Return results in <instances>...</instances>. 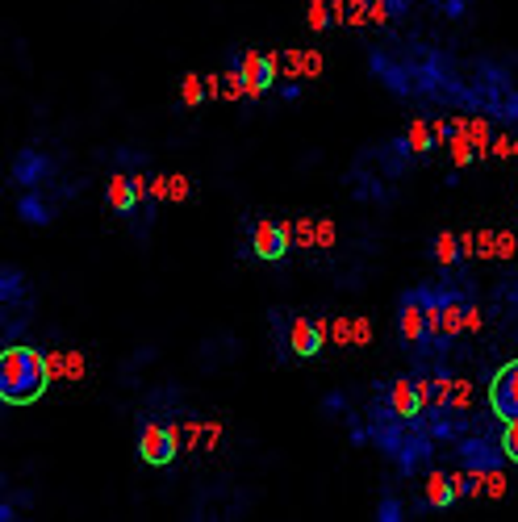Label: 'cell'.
<instances>
[{
	"mask_svg": "<svg viewBox=\"0 0 518 522\" xmlns=\"http://www.w3.org/2000/svg\"><path fill=\"white\" fill-rule=\"evenodd\" d=\"M17 218L26 226H51L55 222V209L38 197V188H26V193L17 197Z\"/></svg>",
	"mask_w": 518,
	"mask_h": 522,
	"instance_id": "cell-17",
	"label": "cell"
},
{
	"mask_svg": "<svg viewBox=\"0 0 518 522\" xmlns=\"http://www.w3.org/2000/svg\"><path fill=\"white\" fill-rule=\"evenodd\" d=\"M447 410H452V414H468V410H473V385L460 381V376L452 381V397H447Z\"/></svg>",
	"mask_w": 518,
	"mask_h": 522,
	"instance_id": "cell-26",
	"label": "cell"
},
{
	"mask_svg": "<svg viewBox=\"0 0 518 522\" xmlns=\"http://www.w3.org/2000/svg\"><path fill=\"white\" fill-rule=\"evenodd\" d=\"M481 485H485V497H506V472H502V468L485 472Z\"/></svg>",
	"mask_w": 518,
	"mask_h": 522,
	"instance_id": "cell-32",
	"label": "cell"
},
{
	"mask_svg": "<svg viewBox=\"0 0 518 522\" xmlns=\"http://www.w3.org/2000/svg\"><path fill=\"white\" fill-rule=\"evenodd\" d=\"M431 255H435V264L439 268H460V259H464V247H460V234H452V230H439L435 239H431Z\"/></svg>",
	"mask_w": 518,
	"mask_h": 522,
	"instance_id": "cell-19",
	"label": "cell"
},
{
	"mask_svg": "<svg viewBox=\"0 0 518 522\" xmlns=\"http://www.w3.org/2000/svg\"><path fill=\"white\" fill-rule=\"evenodd\" d=\"M502 117L510 126H518V92H506V101H502Z\"/></svg>",
	"mask_w": 518,
	"mask_h": 522,
	"instance_id": "cell-37",
	"label": "cell"
},
{
	"mask_svg": "<svg viewBox=\"0 0 518 522\" xmlns=\"http://www.w3.org/2000/svg\"><path fill=\"white\" fill-rule=\"evenodd\" d=\"M510 159H518V134H514V155H510Z\"/></svg>",
	"mask_w": 518,
	"mask_h": 522,
	"instance_id": "cell-40",
	"label": "cell"
},
{
	"mask_svg": "<svg viewBox=\"0 0 518 522\" xmlns=\"http://www.w3.org/2000/svg\"><path fill=\"white\" fill-rule=\"evenodd\" d=\"M305 21H310V30H314V34L331 30V26H335V9H331V0H310V5H305Z\"/></svg>",
	"mask_w": 518,
	"mask_h": 522,
	"instance_id": "cell-22",
	"label": "cell"
},
{
	"mask_svg": "<svg viewBox=\"0 0 518 522\" xmlns=\"http://www.w3.org/2000/svg\"><path fill=\"white\" fill-rule=\"evenodd\" d=\"M30 297V284H26V272L17 264H5L0 268V301H5V310H17V305H26Z\"/></svg>",
	"mask_w": 518,
	"mask_h": 522,
	"instance_id": "cell-15",
	"label": "cell"
},
{
	"mask_svg": "<svg viewBox=\"0 0 518 522\" xmlns=\"http://www.w3.org/2000/svg\"><path fill=\"white\" fill-rule=\"evenodd\" d=\"M372 9V26H389V21L406 17V0H368Z\"/></svg>",
	"mask_w": 518,
	"mask_h": 522,
	"instance_id": "cell-23",
	"label": "cell"
},
{
	"mask_svg": "<svg viewBox=\"0 0 518 522\" xmlns=\"http://www.w3.org/2000/svg\"><path fill=\"white\" fill-rule=\"evenodd\" d=\"M168 193H172V176H151V205L168 201Z\"/></svg>",
	"mask_w": 518,
	"mask_h": 522,
	"instance_id": "cell-34",
	"label": "cell"
},
{
	"mask_svg": "<svg viewBox=\"0 0 518 522\" xmlns=\"http://www.w3.org/2000/svg\"><path fill=\"white\" fill-rule=\"evenodd\" d=\"M230 67H239V71H243V80H247V101L264 97V92L280 80V63H276V55H264V51L230 55Z\"/></svg>",
	"mask_w": 518,
	"mask_h": 522,
	"instance_id": "cell-7",
	"label": "cell"
},
{
	"mask_svg": "<svg viewBox=\"0 0 518 522\" xmlns=\"http://www.w3.org/2000/svg\"><path fill=\"white\" fill-rule=\"evenodd\" d=\"M376 418H406V422H418L422 418V401H418V389H414V376H393L385 385V401H381V414Z\"/></svg>",
	"mask_w": 518,
	"mask_h": 522,
	"instance_id": "cell-10",
	"label": "cell"
},
{
	"mask_svg": "<svg viewBox=\"0 0 518 522\" xmlns=\"http://www.w3.org/2000/svg\"><path fill=\"white\" fill-rule=\"evenodd\" d=\"M180 452V435L172 431V426H163V422H147L143 426V435H138V460L151 464V468H163V464H172Z\"/></svg>",
	"mask_w": 518,
	"mask_h": 522,
	"instance_id": "cell-9",
	"label": "cell"
},
{
	"mask_svg": "<svg viewBox=\"0 0 518 522\" xmlns=\"http://www.w3.org/2000/svg\"><path fill=\"white\" fill-rule=\"evenodd\" d=\"M335 243V226L331 222H318V234H314V247H331Z\"/></svg>",
	"mask_w": 518,
	"mask_h": 522,
	"instance_id": "cell-38",
	"label": "cell"
},
{
	"mask_svg": "<svg viewBox=\"0 0 518 522\" xmlns=\"http://www.w3.org/2000/svg\"><path fill=\"white\" fill-rule=\"evenodd\" d=\"M151 205V176L143 172H113L109 180V209L117 218H130V213Z\"/></svg>",
	"mask_w": 518,
	"mask_h": 522,
	"instance_id": "cell-5",
	"label": "cell"
},
{
	"mask_svg": "<svg viewBox=\"0 0 518 522\" xmlns=\"http://www.w3.org/2000/svg\"><path fill=\"white\" fill-rule=\"evenodd\" d=\"M51 176H55V159H51V155H42V151H34V147H21V151L13 155L9 180H13L17 188H42Z\"/></svg>",
	"mask_w": 518,
	"mask_h": 522,
	"instance_id": "cell-11",
	"label": "cell"
},
{
	"mask_svg": "<svg viewBox=\"0 0 518 522\" xmlns=\"http://www.w3.org/2000/svg\"><path fill=\"white\" fill-rule=\"evenodd\" d=\"M376 518H381V522H402L406 518V502H402V497H393V493H385L381 502H376Z\"/></svg>",
	"mask_w": 518,
	"mask_h": 522,
	"instance_id": "cell-27",
	"label": "cell"
},
{
	"mask_svg": "<svg viewBox=\"0 0 518 522\" xmlns=\"http://www.w3.org/2000/svg\"><path fill=\"white\" fill-rule=\"evenodd\" d=\"M468 138H473L477 155H489V147H493V134H489V122H485V117H473V122H468Z\"/></svg>",
	"mask_w": 518,
	"mask_h": 522,
	"instance_id": "cell-28",
	"label": "cell"
},
{
	"mask_svg": "<svg viewBox=\"0 0 518 522\" xmlns=\"http://www.w3.org/2000/svg\"><path fill=\"white\" fill-rule=\"evenodd\" d=\"M251 255L255 259H268V264H280L289 251H293V234L289 222H272V218H255L251 222Z\"/></svg>",
	"mask_w": 518,
	"mask_h": 522,
	"instance_id": "cell-6",
	"label": "cell"
},
{
	"mask_svg": "<svg viewBox=\"0 0 518 522\" xmlns=\"http://www.w3.org/2000/svg\"><path fill=\"white\" fill-rule=\"evenodd\" d=\"M397 339L406 347H431L435 343V330H431V314L422 305L418 289H406L397 297Z\"/></svg>",
	"mask_w": 518,
	"mask_h": 522,
	"instance_id": "cell-4",
	"label": "cell"
},
{
	"mask_svg": "<svg viewBox=\"0 0 518 522\" xmlns=\"http://www.w3.org/2000/svg\"><path fill=\"white\" fill-rule=\"evenodd\" d=\"M322 76V55L318 51H301V80Z\"/></svg>",
	"mask_w": 518,
	"mask_h": 522,
	"instance_id": "cell-33",
	"label": "cell"
},
{
	"mask_svg": "<svg viewBox=\"0 0 518 522\" xmlns=\"http://www.w3.org/2000/svg\"><path fill=\"white\" fill-rule=\"evenodd\" d=\"M205 84H209V97H214V101H239V97H247V80H243L239 67L222 71V76H209Z\"/></svg>",
	"mask_w": 518,
	"mask_h": 522,
	"instance_id": "cell-18",
	"label": "cell"
},
{
	"mask_svg": "<svg viewBox=\"0 0 518 522\" xmlns=\"http://www.w3.org/2000/svg\"><path fill=\"white\" fill-rule=\"evenodd\" d=\"M322 410L331 414V418L343 414V410H347V397H343V393H326V397H322Z\"/></svg>",
	"mask_w": 518,
	"mask_h": 522,
	"instance_id": "cell-35",
	"label": "cell"
},
{
	"mask_svg": "<svg viewBox=\"0 0 518 522\" xmlns=\"http://www.w3.org/2000/svg\"><path fill=\"white\" fill-rule=\"evenodd\" d=\"M326 335H335L339 347H364L372 339V322L368 318H339V322H326Z\"/></svg>",
	"mask_w": 518,
	"mask_h": 522,
	"instance_id": "cell-16",
	"label": "cell"
},
{
	"mask_svg": "<svg viewBox=\"0 0 518 522\" xmlns=\"http://www.w3.org/2000/svg\"><path fill=\"white\" fill-rule=\"evenodd\" d=\"M188 193H193L188 176H172V193H168V201H188Z\"/></svg>",
	"mask_w": 518,
	"mask_h": 522,
	"instance_id": "cell-36",
	"label": "cell"
},
{
	"mask_svg": "<svg viewBox=\"0 0 518 522\" xmlns=\"http://www.w3.org/2000/svg\"><path fill=\"white\" fill-rule=\"evenodd\" d=\"M46 364H51V376H67V381H80L84 376V355L80 351H55V355H46Z\"/></svg>",
	"mask_w": 518,
	"mask_h": 522,
	"instance_id": "cell-21",
	"label": "cell"
},
{
	"mask_svg": "<svg viewBox=\"0 0 518 522\" xmlns=\"http://www.w3.org/2000/svg\"><path fill=\"white\" fill-rule=\"evenodd\" d=\"M209 97V84L197 76V71H188V76H184V84H180V101L188 105V109H193V105H201Z\"/></svg>",
	"mask_w": 518,
	"mask_h": 522,
	"instance_id": "cell-24",
	"label": "cell"
},
{
	"mask_svg": "<svg viewBox=\"0 0 518 522\" xmlns=\"http://www.w3.org/2000/svg\"><path fill=\"white\" fill-rule=\"evenodd\" d=\"M347 26H372V9H368V0H347Z\"/></svg>",
	"mask_w": 518,
	"mask_h": 522,
	"instance_id": "cell-31",
	"label": "cell"
},
{
	"mask_svg": "<svg viewBox=\"0 0 518 522\" xmlns=\"http://www.w3.org/2000/svg\"><path fill=\"white\" fill-rule=\"evenodd\" d=\"M414 422L406 418H376L372 422V443L406 472V477H418L422 464L431 460V439L422 431H410Z\"/></svg>",
	"mask_w": 518,
	"mask_h": 522,
	"instance_id": "cell-2",
	"label": "cell"
},
{
	"mask_svg": "<svg viewBox=\"0 0 518 522\" xmlns=\"http://www.w3.org/2000/svg\"><path fill=\"white\" fill-rule=\"evenodd\" d=\"M452 502H456L452 477H447V472H427V477H422V506H427V510H447Z\"/></svg>",
	"mask_w": 518,
	"mask_h": 522,
	"instance_id": "cell-14",
	"label": "cell"
},
{
	"mask_svg": "<svg viewBox=\"0 0 518 522\" xmlns=\"http://www.w3.org/2000/svg\"><path fill=\"white\" fill-rule=\"evenodd\" d=\"M402 138H406V147H410L418 159L427 155V151H435V147H439V142H435V130H431L427 117H414V122L406 126V134H402Z\"/></svg>",
	"mask_w": 518,
	"mask_h": 522,
	"instance_id": "cell-20",
	"label": "cell"
},
{
	"mask_svg": "<svg viewBox=\"0 0 518 522\" xmlns=\"http://www.w3.org/2000/svg\"><path fill=\"white\" fill-rule=\"evenodd\" d=\"M502 452H506V460H514L518 464V418H506V426H502Z\"/></svg>",
	"mask_w": 518,
	"mask_h": 522,
	"instance_id": "cell-30",
	"label": "cell"
},
{
	"mask_svg": "<svg viewBox=\"0 0 518 522\" xmlns=\"http://www.w3.org/2000/svg\"><path fill=\"white\" fill-rule=\"evenodd\" d=\"M460 460H464V468L468 472H493V468H502V460H506V452H502V443L493 447L489 439H464L460 443Z\"/></svg>",
	"mask_w": 518,
	"mask_h": 522,
	"instance_id": "cell-13",
	"label": "cell"
},
{
	"mask_svg": "<svg viewBox=\"0 0 518 522\" xmlns=\"http://www.w3.org/2000/svg\"><path fill=\"white\" fill-rule=\"evenodd\" d=\"M272 330L280 339V360H289V355L314 360V355L326 347V322L301 318V314H289V310H272Z\"/></svg>",
	"mask_w": 518,
	"mask_h": 522,
	"instance_id": "cell-3",
	"label": "cell"
},
{
	"mask_svg": "<svg viewBox=\"0 0 518 522\" xmlns=\"http://www.w3.org/2000/svg\"><path fill=\"white\" fill-rule=\"evenodd\" d=\"M447 147H452V163H456V168H468V163H473V155H477V147H473V138H468V134L452 138Z\"/></svg>",
	"mask_w": 518,
	"mask_h": 522,
	"instance_id": "cell-29",
	"label": "cell"
},
{
	"mask_svg": "<svg viewBox=\"0 0 518 522\" xmlns=\"http://www.w3.org/2000/svg\"><path fill=\"white\" fill-rule=\"evenodd\" d=\"M280 97H285V101H297V97H301V84H297V80L280 84Z\"/></svg>",
	"mask_w": 518,
	"mask_h": 522,
	"instance_id": "cell-39",
	"label": "cell"
},
{
	"mask_svg": "<svg viewBox=\"0 0 518 522\" xmlns=\"http://www.w3.org/2000/svg\"><path fill=\"white\" fill-rule=\"evenodd\" d=\"M452 485H456V502H464V497H485V485H481V472H456L452 477Z\"/></svg>",
	"mask_w": 518,
	"mask_h": 522,
	"instance_id": "cell-25",
	"label": "cell"
},
{
	"mask_svg": "<svg viewBox=\"0 0 518 522\" xmlns=\"http://www.w3.org/2000/svg\"><path fill=\"white\" fill-rule=\"evenodd\" d=\"M464 330H481V310L473 301H468L464 293L452 289V297H447L443 314H439V347H447L452 339H460Z\"/></svg>",
	"mask_w": 518,
	"mask_h": 522,
	"instance_id": "cell-8",
	"label": "cell"
},
{
	"mask_svg": "<svg viewBox=\"0 0 518 522\" xmlns=\"http://www.w3.org/2000/svg\"><path fill=\"white\" fill-rule=\"evenodd\" d=\"M489 406L502 422L506 418H518V360L502 364L498 376L489 381Z\"/></svg>",
	"mask_w": 518,
	"mask_h": 522,
	"instance_id": "cell-12",
	"label": "cell"
},
{
	"mask_svg": "<svg viewBox=\"0 0 518 522\" xmlns=\"http://www.w3.org/2000/svg\"><path fill=\"white\" fill-rule=\"evenodd\" d=\"M51 364L38 347H9L0 355V397L9 406H30L46 389H51Z\"/></svg>",
	"mask_w": 518,
	"mask_h": 522,
	"instance_id": "cell-1",
	"label": "cell"
}]
</instances>
